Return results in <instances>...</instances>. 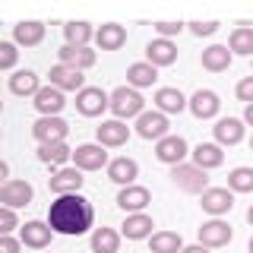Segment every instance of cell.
<instances>
[{
	"label": "cell",
	"instance_id": "44dd1931",
	"mask_svg": "<svg viewBox=\"0 0 253 253\" xmlns=\"http://www.w3.org/2000/svg\"><path fill=\"white\" fill-rule=\"evenodd\" d=\"M95 44H98V51H121L126 44V29L117 26V22H105L95 32Z\"/></svg>",
	"mask_w": 253,
	"mask_h": 253
},
{
	"label": "cell",
	"instance_id": "ffe728a7",
	"mask_svg": "<svg viewBox=\"0 0 253 253\" xmlns=\"http://www.w3.org/2000/svg\"><path fill=\"white\" fill-rule=\"evenodd\" d=\"M98 146H105V149H117V146H124L126 139H130V126H126L124 121H105L98 126Z\"/></svg>",
	"mask_w": 253,
	"mask_h": 253
},
{
	"label": "cell",
	"instance_id": "f546056e",
	"mask_svg": "<svg viewBox=\"0 0 253 253\" xmlns=\"http://www.w3.org/2000/svg\"><path fill=\"white\" fill-rule=\"evenodd\" d=\"M231 57L234 54L228 51V44H212L203 51V70H209V73H221V70L231 67Z\"/></svg>",
	"mask_w": 253,
	"mask_h": 253
},
{
	"label": "cell",
	"instance_id": "d6986e66",
	"mask_svg": "<svg viewBox=\"0 0 253 253\" xmlns=\"http://www.w3.org/2000/svg\"><path fill=\"white\" fill-rule=\"evenodd\" d=\"M108 177L114 180V184H121V187H130V184H136V177H139V165L133 162V158H111V165H108Z\"/></svg>",
	"mask_w": 253,
	"mask_h": 253
},
{
	"label": "cell",
	"instance_id": "9a60e30c",
	"mask_svg": "<svg viewBox=\"0 0 253 253\" xmlns=\"http://www.w3.org/2000/svg\"><path fill=\"white\" fill-rule=\"evenodd\" d=\"M51 225L47 221H26V225H19V241L22 247H32V250H47V244H51Z\"/></svg>",
	"mask_w": 253,
	"mask_h": 253
},
{
	"label": "cell",
	"instance_id": "836d02e7",
	"mask_svg": "<svg viewBox=\"0 0 253 253\" xmlns=\"http://www.w3.org/2000/svg\"><path fill=\"white\" fill-rule=\"evenodd\" d=\"M92 253H117L121 247V234L114 228H95L92 231Z\"/></svg>",
	"mask_w": 253,
	"mask_h": 253
},
{
	"label": "cell",
	"instance_id": "ac0fdd59",
	"mask_svg": "<svg viewBox=\"0 0 253 253\" xmlns=\"http://www.w3.org/2000/svg\"><path fill=\"white\" fill-rule=\"evenodd\" d=\"M187 108L193 111L200 121H209V117H215V114H218L221 101H218V95L212 92V89H200V92H193V98L187 101Z\"/></svg>",
	"mask_w": 253,
	"mask_h": 253
},
{
	"label": "cell",
	"instance_id": "5bb4252c",
	"mask_svg": "<svg viewBox=\"0 0 253 253\" xmlns=\"http://www.w3.org/2000/svg\"><path fill=\"white\" fill-rule=\"evenodd\" d=\"M32 105H35V111L42 117H60V111L67 108V98H63V92L54 89V85H42Z\"/></svg>",
	"mask_w": 253,
	"mask_h": 253
},
{
	"label": "cell",
	"instance_id": "83f0119b",
	"mask_svg": "<svg viewBox=\"0 0 253 253\" xmlns=\"http://www.w3.org/2000/svg\"><path fill=\"white\" fill-rule=\"evenodd\" d=\"M152 228H155L152 215L136 212V215H126V221H124V237H126V241H142V237H152Z\"/></svg>",
	"mask_w": 253,
	"mask_h": 253
},
{
	"label": "cell",
	"instance_id": "4dcf8cb0",
	"mask_svg": "<svg viewBox=\"0 0 253 253\" xmlns=\"http://www.w3.org/2000/svg\"><path fill=\"white\" fill-rule=\"evenodd\" d=\"M38 158H42L44 165H60V168H67V162L73 158V149H70L67 142H44V146H38Z\"/></svg>",
	"mask_w": 253,
	"mask_h": 253
},
{
	"label": "cell",
	"instance_id": "c3c4849f",
	"mask_svg": "<svg viewBox=\"0 0 253 253\" xmlns=\"http://www.w3.org/2000/svg\"><path fill=\"white\" fill-rule=\"evenodd\" d=\"M0 111H3V101H0Z\"/></svg>",
	"mask_w": 253,
	"mask_h": 253
},
{
	"label": "cell",
	"instance_id": "d4e9b609",
	"mask_svg": "<svg viewBox=\"0 0 253 253\" xmlns=\"http://www.w3.org/2000/svg\"><path fill=\"white\" fill-rule=\"evenodd\" d=\"M44 42V22H19V26H13V44H22V47H35Z\"/></svg>",
	"mask_w": 253,
	"mask_h": 253
},
{
	"label": "cell",
	"instance_id": "4316f807",
	"mask_svg": "<svg viewBox=\"0 0 253 253\" xmlns=\"http://www.w3.org/2000/svg\"><path fill=\"white\" fill-rule=\"evenodd\" d=\"M38 89H42V79H38V73H32V70H16L10 76V92L19 95V98H26V95L35 98Z\"/></svg>",
	"mask_w": 253,
	"mask_h": 253
},
{
	"label": "cell",
	"instance_id": "8fae6325",
	"mask_svg": "<svg viewBox=\"0 0 253 253\" xmlns=\"http://www.w3.org/2000/svg\"><path fill=\"white\" fill-rule=\"evenodd\" d=\"M136 133L142 139H165L168 136V117L162 114V111H142L136 117Z\"/></svg>",
	"mask_w": 253,
	"mask_h": 253
},
{
	"label": "cell",
	"instance_id": "b9f144b4",
	"mask_svg": "<svg viewBox=\"0 0 253 253\" xmlns=\"http://www.w3.org/2000/svg\"><path fill=\"white\" fill-rule=\"evenodd\" d=\"M19 250H22V241H19V237L0 234V253H19Z\"/></svg>",
	"mask_w": 253,
	"mask_h": 253
},
{
	"label": "cell",
	"instance_id": "8d00e7d4",
	"mask_svg": "<svg viewBox=\"0 0 253 253\" xmlns=\"http://www.w3.org/2000/svg\"><path fill=\"white\" fill-rule=\"evenodd\" d=\"M16 60H19L16 44H13V42H0V70H13Z\"/></svg>",
	"mask_w": 253,
	"mask_h": 253
},
{
	"label": "cell",
	"instance_id": "7402d4cb",
	"mask_svg": "<svg viewBox=\"0 0 253 253\" xmlns=\"http://www.w3.org/2000/svg\"><path fill=\"white\" fill-rule=\"evenodd\" d=\"M57 63L63 67H73V70H89L95 63V51L92 47H73V44H63L57 51Z\"/></svg>",
	"mask_w": 253,
	"mask_h": 253
},
{
	"label": "cell",
	"instance_id": "d590c367",
	"mask_svg": "<svg viewBox=\"0 0 253 253\" xmlns=\"http://www.w3.org/2000/svg\"><path fill=\"white\" fill-rule=\"evenodd\" d=\"M228 190L231 193H253V168H234L228 174Z\"/></svg>",
	"mask_w": 253,
	"mask_h": 253
},
{
	"label": "cell",
	"instance_id": "3957f363",
	"mask_svg": "<svg viewBox=\"0 0 253 253\" xmlns=\"http://www.w3.org/2000/svg\"><path fill=\"white\" fill-rule=\"evenodd\" d=\"M142 111H146V98L130 89V85H121V89L111 92V114H114V121H126V117H139Z\"/></svg>",
	"mask_w": 253,
	"mask_h": 253
},
{
	"label": "cell",
	"instance_id": "ab89813d",
	"mask_svg": "<svg viewBox=\"0 0 253 253\" xmlns=\"http://www.w3.org/2000/svg\"><path fill=\"white\" fill-rule=\"evenodd\" d=\"M190 32H193L196 38H209V35H215V32H218V22L215 19H209V22H190Z\"/></svg>",
	"mask_w": 253,
	"mask_h": 253
},
{
	"label": "cell",
	"instance_id": "9c48e42d",
	"mask_svg": "<svg viewBox=\"0 0 253 253\" xmlns=\"http://www.w3.org/2000/svg\"><path fill=\"white\" fill-rule=\"evenodd\" d=\"M32 196H35V190H32L29 180H6L3 187H0V206H6V209H22V206L32 203Z\"/></svg>",
	"mask_w": 253,
	"mask_h": 253
},
{
	"label": "cell",
	"instance_id": "e0dca14e",
	"mask_svg": "<svg viewBox=\"0 0 253 253\" xmlns=\"http://www.w3.org/2000/svg\"><path fill=\"white\" fill-rule=\"evenodd\" d=\"M177 60V44L168 42V38H152L146 47V63H152V67H171V63Z\"/></svg>",
	"mask_w": 253,
	"mask_h": 253
},
{
	"label": "cell",
	"instance_id": "e575fe53",
	"mask_svg": "<svg viewBox=\"0 0 253 253\" xmlns=\"http://www.w3.org/2000/svg\"><path fill=\"white\" fill-rule=\"evenodd\" d=\"M63 38L73 47H89V42L95 38V29L89 22H67V26H63Z\"/></svg>",
	"mask_w": 253,
	"mask_h": 253
},
{
	"label": "cell",
	"instance_id": "5b68a950",
	"mask_svg": "<svg viewBox=\"0 0 253 253\" xmlns=\"http://www.w3.org/2000/svg\"><path fill=\"white\" fill-rule=\"evenodd\" d=\"M111 108V95L105 89H95V85H85L83 92H76V111L83 117H101Z\"/></svg>",
	"mask_w": 253,
	"mask_h": 253
},
{
	"label": "cell",
	"instance_id": "52a82bcc",
	"mask_svg": "<svg viewBox=\"0 0 253 253\" xmlns=\"http://www.w3.org/2000/svg\"><path fill=\"white\" fill-rule=\"evenodd\" d=\"M187 155H190V146H187V139L184 136H165V139H158L155 142V158L158 162H165V165H184L187 162Z\"/></svg>",
	"mask_w": 253,
	"mask_h": 253
},
{
	"label": "cell",
	"instance_id": "7c38bea8",
	"mask_svg": "<svg viewBox=\"0 0 253 253\" xmlns=\"http://www.w3.org/2000/svg\"><path fill=\"white\" fill-rule=\"evenodd\" d=\"M51 85L60 92H83L85 89V76L83 70H73V67H63V63H54L51 67Z\"/></svg>",
	"mask_w": 253,
	"mask_h": 253
},
{
	"label": "cell",
	"instance_id": "bcb514c9",
	"mask_svg": "<svg viewBox=\"0 0 253 253\" xmlns=\"http://www.w3.org/2000/svg\"><path fill=\"white\" fill-rule=\"evenodd\" d=\"M247 221H250V228H253V206L247 209Z\"/></svg>",
	"mask_w": 253,
	"mask_h": 253
},
{
	"label": "cell",
	"instance_id": "d6a6232c",
	"mask_svg": "<svg viewBox=\"0 0 253 253\" xmlns=\"http://www.w3.org/2000/svg\"><path fill=\"white\" fill-rule=\"evenodd\" d=\"M180 250H184V241L177 231H155L149 237V253H180Z\"/></svg>",
	"mask_w": 253,
	"mask_h": 253
},
{
	"label": "cell",
	"instance_id": "f6af8a7d",
	"mask_svg": "<svg viewBox=\"0 0 253 253\" xmlns=\"http://www.w3.org/2000/svg\"><path fill=\"white\" fill-rule=\"evenodd\" d=\"M244 124H250V126H253V105L244 108Z\"/></svg>",
	"mask_w": 253,
	"mask_h": 253
},
{
	"label": "cell",
	"instance_id": "f35d334b",
	"mask_svg": "<svg viewBox=\"0 0 253 253\" xmlns=\"http://www.w3.org/2000/svg\"><path fill=\"white\" fill-rule=\"evenodd\" d=\"M13 228H19V218H16V212L6 209V206H0V234H10Z\"/></svg>",
	"mask_w": 253,
	"mask_h": 253
},
{
	"label": "cell",
	"instance_id": "7bdbcfd3",
	"mask_svg": "<svg viewBox=\"0 0 253 253\" xmlns=\"http://www.w3.org/2000/svg\"><path fill=\"white\" fill-rule=\"evenodd\" d=\"M6 180H10V165H6L3 158H0V187H3Z\"/></svg>",
	"mask_w": 253,
	"mask_h": 253
},
{
	"label": "cell",
	"instance_id": "f1b7e54d",
	"mask_svg": "<svg viewBox=\"0 0 253 253\" xmlns=\"http://www.w3.org/2000/svg\"><path fill=\"white\" fill-rule=\"evenodd\" d=\"M152 101H155V111H162L165 117H168V114H180V111L187 108V98L177 89H168V85H165V89H158Z\"/></svg>",
	"mask_w": 253,
	"mask_h": 253
},
{
	"label": "cell",
	"instance_id": "681fc988",
	"mask_svg": "<svg viewBox=\"0 0 253 253\" xmlns=\"http://www.w3.org/2000/svg\"><path fill=\"white\" fill-rule=\"evenodd\" d=\"M250 149H253V139H250Z\"/></svg>",
	"mask_w": 253,
	"mask_h": 253
},
{
	"label": "cell",
	"instance_id": "7dc6e473",
	"mask_svg": "<svg viewBox=\"0 0 253 253\" xmlns=\"http://www.w3.org/2000/svg\"><path fill=\"white\" fill-rule=\"evenodd\" d=\"M247 247H250V253H253V237H250V244H247Z\"/></svg>",
	"mask_w": 253,
	"mask_h": 253
},
{
	"label": "cell",
	"instance_id": "7a4b0ae2",
	"mask_svg": "<svg viewBox=\"0 0 253 253\" xmlns=\"http://www.w3.org/2000/svg\"><path fill=\"white\" fill-rule=\"evenodd\" d=\"M171 180L177 190H184V193H206L209 190V171L196 168L193 162H184V165H174L171 168Z\"/></svg>",
	"mask_w": 253,
	"mask_h": 253
},
{
	"label": "cell",
	"instance_id": "277c9868",
	"mask_svg": "<svg viewBox=\"0 0 253 253\" xmlns=\"http://www.w3.org/2000/svg\"><path fill=\"white\" fill-rule=\"evenodd\" d=\"M73 168L79 171H101V168H108L111 165V158L105 152V146H98V142H85V146H76L73 149Z\"/></svg>",
	"mask_w": 253,
	"mask_h": 253
},
{
	"label": "cell",
	"instance_id": "6da1fadb",
	"mask_svg": "<svg viewBox=\"0 0 253 253\" xmlns=\"http://www.w3.org/2000/svg\"><path fill=\"white\" fill-rule=\"evenodd\" d=\"M95 221V209L83 193L57 196L47 206V225L57 234H85Z\"/></svg>",
	"mask_w": 253,
	"mask_h": 253
},
{
	"label": "cell",
	"instance_id": "ba28073f",
	"mask_svg": "<svg viewBox=\"0 0 253 253\" xmlns=\"http://www.w3.org/2000/svg\"><path fill=\"white\" fill-rule=\"evenodd\" d=\"M67 133H70V126L63 117H38L35 126H32V136L38 139V146H44V142H67Z\"/></svg>",
	"mask_w": 253,
	"mask_h": 253
},
{
	"label": "cell",
	"instance_id": "74e56055",
	"mask_svg": "<svg viewBox=\"0 0 253 253\" xmlns=\"http://www.w3.org/2000/svg\"><path fill=\"white\" fill-rule=\"evenodd\" d=\"M234 95H237V101H244V105H253V76H244L241 83H237Z\"/></svg>",
	"mask_w": 253,
	"mask_h": 253
},
{
	"label": "cell",
	"instance_id": "8992f818",
	"mask_svg": "<svg viewBox=\"0 0 253 253\" xmlns=\"http://www.w3.org/2000/svg\"><path fill=\"white\" fill-rule=\"evenodd\" d=\"M83 171L73 168V165H67V168H57L47 177V187H51L54 196H67V193H79L83 190Z\"/></svg>",
	"mask_w": 253,
	"mask_h": 253
},
{
	"label": "cell",
	"instance_id": "ee69618b",
	"mask_svg": "<svg viewBox=\"0 0 253 253\" xmlns=\"http://www.w3.org/2000/svg\"><path fill=\"white\" fill-rule=\"evenodd\" d=\"M180 253H209V250H206L203 244H193V247H184V250H180Z\"/></svg>",
	"mask_w": 253,
	"mask_h": 253
},
{
	"label": "cell",
	"instance_id": "cb8c5ba5",
	"mask_svg": "<svg viewBox=\"0 0 253 253\" xmlns=\"http://www.w3.org/2000/svg\"><path fill=\"white\" fill-rule=\"evenodd\" d=\"M190 155H193V165L203 168V171H212V168H218V165L225 162V152H221L218 142H200Z\"/></svg>",
	"mask_w": 253,
	"mask_h": 253
},
{
	"label": "cell",
	"instance_id": "603a6c76",
	"mask_svg": "<svg viewBox=\"0 0 253 253\" xmlns=\"http://www.w3.org/2000/svg\"><path fill=\"white\" fill-rule=\"evenodd\" d=\"M212 133H215L218 146H237V142L244 139V121H237V117H221V121H215Z\"/></svg>",
	"mask_w": 253,
	"mask_h": 253
},
{
	"label": "cell",
	"instance_id": "f907efd6",
	"mask_svg": "<svg viewBox=\"0 0 253 253\" xmlns=\"http://www.w3.org/2000/svg\"><path fill=\"white\" fill-rule=\"evenodd\" d=\"M0 136H3V133H0Z\"/></svg>",
	"mask_w": 253,
	"mask_h": 253
},
{
	"label": "cell",
	"instance_id": "2e32d148",
	"mask_svg": "<svg viewBox=\"0 0 253 253\" xmlns=\"http://www.w3.org/2000/svg\"><path fill=\"white\" fill-rule=\"evenodd\" d=\"M200 206L209 215H225V212H231V206H234V193L228 187H209L206 193L200 196Z\"/></svg>",
	"mask_w": 253,
	"mask_h": 253
},
{
	"label": "cell",
	"instance_id": "60d3db41",
	"mask_svg": "<svg viewBox=\"0 0 253 253\" xmlns=\"http://www.w3.org/2000/svg\"><path fill=\"white\" fill-rule=\"evenodd\" d=\"M180 29H184V22H155V32H158V38H171L174 35H180Z\"/></svg>",
	"mask_w": 253,
	"mask_h": 253
},
{
	"label": "cell",
	"instance_id": "484cf974",
	"mask_svg": "<svg viewBox=\"0 0 253 253\" xmlns=\"http://www.w3.org/2000/svg\"><path fill=\"white\" fill-rule=\"evenodd\" d=\"M158 79V70L152 67V63H146V60H139V63H130V67H126V85H130V89H149V85H152Z\"/></svg>",
	"mask_w": 253,
	"mask_h": 253
},
{
	"label": "cell",
	"instance_id": "4fadbf2b",
	"mask_svg": "<svg viewBox=\"0 0 253 253\" xmlns=\"http://www.w3.org/2000/svg\"><path fill=\"white\" fill-rule=\"evenodd\" d=\"M152 203V193L139 184H130V187H121L117 193V206L126 212V215H136V212H146V206Z\"/></svg>",
	"mask_w": 253,
	"mask_h": 253
},
{
	"label": "cell",
	"instance_id": "1f68e13d",
	"mask_svg": "<svg viewBox=\"0 0 253 253\" xmlns=\"http://www.w3.org/2000/svg\"><path fill=\"white\" fill-rule=\"evenodd\" d=\"M228 51L231 54H244V57H253V26H237L231 35H228Z\"/></svg>",
	"mask_w": 253,
	"mask_h": 253
},
{
	"label": "cell",
	"instance_id": "30bf717a",
	"mask_svg": "<svg viewBox=\"0 0 253 253\" xmlns=\"http://www.w3.org/2000/svg\"><path fill=\"white\" fill-rule=\"evenodd\" d=\"M231 225L228 221H221V218H212V221H203V228H200V244L206 250H215V247H225V244H231Z\"/></svg>",
	"mask_w": 253,
	"mask_h": 253
}]
</instances>
